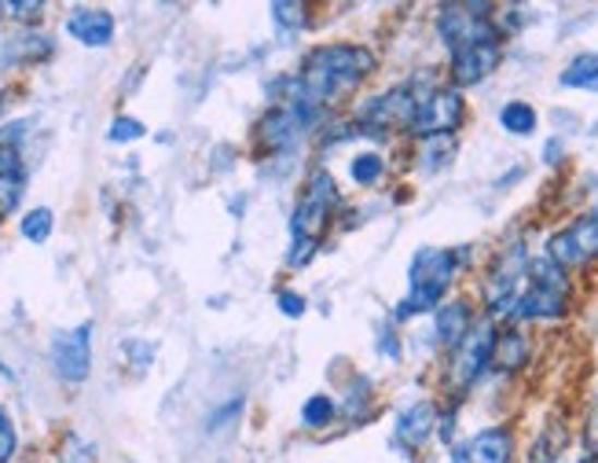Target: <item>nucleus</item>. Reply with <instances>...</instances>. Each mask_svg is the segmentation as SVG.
I'll return each instance as SVG.
<instances>
[{
  "instance_id": "f257e3e1",
  "label": "nucleus",
  "mask_w": 598,
  "mask_h": 463,
  "mask_svg": "<svg viewBox=\"0 0 598 463\" xmlns=\"http://www.w3.org/2000/svg\"><path fill=\"white\" fill-rule=\"evenodd\" d=\"M374 70V52L363 45H323L312 48L306 67H301V88L316 99V104H334V99L349 96L363 78Z\"/></svg>"
},
{
  "instance_id": "f03ea898",
  "label": "nucleus",
  "mask_w": 598,
  "mask_h": 463,
  "mask_svg": "<svg viewBox=\"0 0 598 463\" xmlns=\"http://www.w3.org/2000/svg\"><path fill=\"white\" fill-rule=\"evenodd\" d=\"M455 265H459V254H452V250L422 247L411 261V273H408L411 290H408V298L397 306V317L404 320L411 313H430V309L441 301L444 290L452 287Z\"/></svg>"
},
{
  "instance_id": "7ed1b4c3",
  "label": "nucleus",
  "mask_w": 598,
  "mask_h": 463,
  "mask_svg": "<svg viewBox=\"0 0 598 463\" xmlns=\"http://www.w3.org/2000/svg\"><path fill=\"white\" fill-rule=\"evenodd\" d=\"M525 276H529V287L518 295L511 313L518 320H554V317H562L565 313V298H570V280H565V269L554 265L551 258H536V261H529Z\"/></svg>"
},
{
  "instance_id": "20e7f679",
  "label": "nucleus",
  "mask_w": 598,
  "mask_h": 463,
  "mask_svg": "<svg viewBox=\"0 0 598 463\" xmlns=\"http://www.w3.org/2000/svg\"><path fill=\"white\" fill-rule=\"evenodd\" d=\"M489 4H444L438 15V29L452 52H463L470 45H500L495 26L489 19Z\"/></svg>"
},
{
  "instance_id": "39448f33",
  "label": "nucleus",
  "mask_w": 598,
  "mask_h": 463,
  "mask_svg": "<svg viewBox=\"0 0 598 463\" xmlns=\"http://www.w3.org/2000/svg\"><path fill=\"white\" fill-rule=\"evenodd\" d=\"M338 188H334V177L327 169H320V174H312L306 195H301V203L294 206V217H290V236L294 239H309V244H316L320 232L327 228V217L331 210L338 206Z\"/></svg>"
},
{
  "instance_id": "423d86ee",
  "label": "nucleus",
  "mask_w": 598,
  "mask_h": 463,
  "mask_svg": "<svg viewBox=\"0 0 598 463\" xmlns=\"http://www.w3.org/2000/svg\"><path fill=\"white\" fill-rule=\"evenodd\" d=\"M48 357H52L56 376L63 382H85L88 368H93V324L59 331Z\"/></svg>"
},
{
  "instance_id": "0eeeda50",
  "label": "nucleus",
  "mask_w": 598,
  "mask_h": 463,
  "mask_svg": "<svg viewBox=\"0 0 598 463\" xmlns=\"http://www.w3.org/2000/svg\"><path fill=\"white\" fill-rule=\"evenodd\" d=\"M459 122H463V96L455 93V88H430V93L419 99L411 133H419L426 140L452 136V129Z\"/></svg>"
},
{
  "instance_id": "6e6552de",
  "label": "nucleus",
  "mask_w": 598,
  "mask_h": 463,
  "mask_svg": "<svg viewBox=\"0 0 598 463\" xmlns=\"http://www.w3.org/2000/svg\"><path fill=\"white\" fill-rule=\"evenodd\" d=\"M492 342H495V328L492 320H481V324H470V331L463 335V342L455 346L452 357V382L455 390H466L474 379L489 368L492 360Z\"/></svg>"
},
{
  "instance_id": "1a4fd4ad",
  "label": "nucleus",
  "mask_w": 598,
  "mask_h": 463,
  "mask_svg": "<svg viewBox=\"0 0 598 463\" xmlns=\"http://www.w3.org/2000/svg\"><path fill=\"white\" fill-rule=\"evenodd\" d=\"M525 269H529V258H525V247H522V244L506 247L503 254H500V261L492 265L489 284H485V298H489L492 317H495V313H511V309H514V301H518V284H522Z\"/></svg>"
},
{
  "instance_id": "9d476101",
  "label": "nucleus",
  "mask_w": 598,
  "mask_h": 463,
  "mask_svg": "<svg viewBox=\"0 0 598 463\" xmlns=\"http://www.w3.org/2000/svg\"><path fill=\"white\" fill-rule=\"evenodd\" d=\"M426 93H419V82H408V85H397L390 88L386 96L371 99L368 107H363V122L371 129H411L415 122V110H419V99Z\"/></svg>"
},
{
  "instance_id": "9b49d317",
  "label": "nucleus",
  "mask_w": 598,
  "mask_h": 463,
  "mask_svg": "<svg viewBox=\"0 0 598 463\" xmlns=\"http://www.w3.org/2000/svg\"><path fill=\"white\" fill-rule=\"evenodd\" d=\"M547 258H551L559 269H576V265H587L591 258H598V221L581 217L576 225L562 228L559 236H551Z\"/></svg>"
},
{
  "instance_id": "f8f14e48",
  "label": "nucleus",
  "mask_w": 598,
  "mask_h": 463,
  "mask_svg": "<svg viewBox=\"0 0 598 463\" xmlns=\"http://www.w3.org/2000/svg\"><path fill=\"white\" fill-rule=\"evenodd\" d=\"M511 456L514 435L506 427H489L452 449V463H511Z\"/></svg>"
},
{
  "instance_id": "ddd939ff",
  "label": "nucleus",
  "mask_w": 598,
  "mask_h": 463,
  "mask_svg": "<svg viewBox=\"0 0 598 463\" xmlns=\"http://www.w3.org/2000/svg\"><path fill=\"white\" fill-rule=\"evenodd\" d=\"M301 126L298 115H294L290 107H272L268 115H261L258 129H253V140H258L261 151H268V155H279V151H290L298 144L301 136Z\"/></svg>"
},
{
  "instance_id": "4468645a",
  "label": "nucleus",
  "mask_w": 598,
  "mask_h": 463,
  "mask_svg": "<svg viewBox=\"0 0 598 463\" xmlns=\"http://www.w3.org/2000/svg\"><path fill=\"white\" fill-rule=\"evenodd\" d=\"M500 67V45H470L463 52H452V82L466 88L478 85Z\"/></svg>"
},
{
  "instance_id": "2eb2a0df",
  "label": "nucleus",
  "mask_w": 598,
  "mask_h": 463,
  "mask_svg": "<svg viewBox=\"0 0 598 463\" xmlns=\"http://www.w3.org/2000/svg\"><path fill=\"white\" fill-rule=\"evenodd\" d=\"M67 29L81 45L104 48V45H110V37H115V15L99 12V8H77V12L67 19Z\"/></svg>"
},
{
  "instance_id": "dca6fc26",
  "label": "nucleus",
  "mask_w": 598,
  "mask_h": 463,
  "mask_svg": "<svg viewBox=\"0 0 598 463\" xmlns=\"http://www.w3.org/2000/svg\"><path fill=\"white\" fill-rule=\"evenodd\" d=\"M433 427H438V408L430 405V401H415L411 408L400 412L397 419V441L408 449H419L426 438L433 435Z\"/></svg>"
},
{
  "instance_id": "f3484780",
  "label": "nucleus",
  "mask_w": 598,
  "mask_h": 463,
  "mask_svg": "<svg viewBox=\"0 0 598 463\" xmlns=\"http://www.w3.org/2000/svg\"><path fill=\"white\" fill-rule=\"evenodd\" d=\"M525 360H529V342H525L522 331H503V335H495L492 342V360L489 365L492 368H500V371H514V368H522Z\"/></svg>"
},
{
  "instance_id": "a211bd4d",
  "label": "nucleus",
  "mask_w": 598,
  "mask_h": 463,
  "mask_svg": "<svg viewBox=\"0 0 598 463\" xmlns=\"http://www.w3.org/2000/svg\"><path fill=\"white\" fill-rule=\"evenodd\" d=\"M470 331V306L466 301H448L438 309V342L441 346H459L463 335Z\"/></svg>"
},
{
  "instance_id": "6ab92c4d",
  "label": "nucleus",
  "mask_w": 598,
  "mask_h": 463,
  "mask_svg": "<svg viewBox=\"0 0 598 463\" xmlns=\"http://www.w3.org/2000/svg\"><path fill=\"white\" fill-rule=\"evenodd\" d=\"M48 52H52V41H48V37L26 34V37H12V41H8L4 59L8 63H37V59H45Z\"/></svg>"
},
{
  "instance_id": "aec40b11",
  "label": "nucleus",
  "mask_w": 598,
  "mask_h": 463,
  "mask_svg": "<svg viewBox=\"0 0 598 463\" xmlns=\"http://www.w3.org/2000/svg\"><path fill=\"white\" fill-rule=\"evenodd\" d=\"M565 88H598V52L576 56L570 67L562 70Z\"/></svg>"
},
{
  "instance_id": "412c9836",
  "label": "nucleus",
  "mask_w": 598,
  "mask_h": 463,
  "mask_svg": "<svg viewBox=\"0 0 598 463\" xmlns=\"http://www.w3.org/2000/svg\"><path fill=\"white\" fill-rule=\"evenodd\" d=\"M500 126L514 136H529L536 133V110L529 104H522V99H511V104L500 110Z\"/></svg>"
},
{
  "instance_id": "4be33fe9",
  "label": "nucleus",
  "mask_w": 598,
  "mask_h": 463,
  "mask_svg": "<svg viewBox=\"0 0 598 463\" xmlns=\"http://www.w3.org/2000/svg\"><path fill=\"white\" fill-rule=\"evenodd\" d=\"M382 169H386V163H382V155H374V151H363V155H357L349 163L352 180H357V185H363V188H371L374 180L382 177Z\"/></svg>"
},
{
  "instance_id": "5701e85b",
  "label": "nucleus",
  "mask_w": 598,
  "mask_h": 463,
  "mask_svg": "<svg viewBox=\"0 0 598 463\" xmlns=\"http://www.w3.org/2000/svg\"><path fill=\"white\" fill-rule=\"evenodd\" d=\"M19 232H23L29 244H45V239L52 236V210H45V206L29 210L23 217V225H19Z\"/></svg>"
},
{
  "instance_id": "b1692460",
  "label": "nucleus",
  "mask_w": 598,
  "mask_h": 463,
  "mask_svg": "<svg viewBox=\"0 0 598 463\" xmlns=\"http://www.w3.org/2000/svg\"><path fill=\"white\" fill-rule=\"evenodd\" d=\"M331 419H334V401L327 394H312L306 408H301V423L306 427H327Z\"/></svg>"
},
{
  "instance_id": "393cba45",
  "label": "nucleus",
  "mask_w": 598,
  "mask_h": 463,
  "mask_svg": "<svg viewBox=\"0 0 598 463\" xmlns=\"http://www.w3.org/2000/svg\"><path fill=\"white\" fill-rule=\"evenodd\" d=\"M23 191H26V177L23 174L0 177V217H8L19 203H23Z\"/></svg>"
},
{
  "instance_id": "a878e982",
  "label": "nucleus",
  "mask_w": 598,
  "mask_h": 463,
  "mask_svg": "<svg viewBox=\"0 0 598 463\" xmlns=\"http://www.w3.org/2000/svg\"><path fill=\"white\" fill-rule=\"evenodd\" d=\"M59 463H96V446L85 441L81 435H67L63 452H59Z\"/></svg>"
},
{
  "instance_id": "bb28decb",
  "label": "nucleus",
  "mask_w": 598,
  "mask_h": 463,
  "mask_svg": "<svg viewBox=\"0 0 598 463\" xmlns=\"http://www.w3.org/2000/svg\"><path fill=\"white\" fill-rule=\"evenodd\" d=\"M19 449V435H15V423L8 416L4 408H0V463H12Z\"/></svg>"
},
{
  "instance_id": "cd10ccee",
  "label": "nucleus",
  "mask_w": 598,
  "mask_h": 463,
  "mask_svg": "<svg viewBox=\"0 0 598 463\" xmlns=\"http://www.w3.org/2000/svg\"><path fill=\"white\" fill-rule=\"evenodd\" d=\"M115 144H129V140H140L144 136V122H136V118H115L110 122V133H107Z\"/></svg>"
},
{
  "instance_id": "c85d7f7f",
  "label": "nucleus",
  "mask_w": 598,
  "mask_h": 463,
  "mask_svg": "<svg viewBox=\"0 0 598 463\" xmlns=\"http://www.w3.org/2000/svg\"><path fill=\"white\" fill-rule=\"evenodd\" d=\"M272 15H276L279 26L298 29L301 23H306V4H272Z\"/></svg>"
},
{
  "instance_id": "c756f323",
  "label": "nucleus",
  "mask_w": 598,
  "mask_h": 463,
  "mask_svg": "<svg viewBox=\"0 0 598 463\" xmlns=\"http://www.w3.org/2000/svg\"><path fill=\"white\" fill-rule=\"evenodd\" d=\"M0 12L8 19H23V23H34L45 12V4H37V0H26V4H0Z\"/></svg>"
},
{
  "instance_id": "7c9ffc66",
  "label": "nucleus",
  "mask_w": 598,
  "mask_h": 463,
  "mask_svg": "<svg viewBox=\"0 0 598 463\" xmlns=\"http://www.w3.org/2000/svg\"><path fill=\"white\" fill-rule=\"evenodd\" d=\"M312 254H316V244H309V239H294V247H290V254H287V265L301 269Z\"/></svg>"
},
{
  "instance_id": "2f4dec72",
  "label": "nucleus",
  "mask_w": 598,
  "mask_h": 463,
  "mask_svg": "<svg viewBox=\"0 0 598 463\" xmlns=\"http://www.w3.org/2000/svg\"><path fill=\"white\" fill-rule=\"evenodd\" d=\"M276 306H279V313H287V317H301V313H306V298L294 295V290H279Z\"/></svg>"
},
{
  "instance_id": "473e14b6",
  "label": "nucleus",
  "mask_w": 598,
  "mask_h": 463,
  "mask_svg": "<svg viewBox=\"0 0 598 463\" xmlns=\"http://www.w3.org/2000/svg\"><path fill=\"white\" fill-rule=\"evenodd\" d=\"M8 174H23V166H19V151L0 140V177Z\"/></svg>"
},
{
  "instance_id": "72a5a7b5",
  "label": "nucleus",
  "mask_w": 598,
  "mask_h": 463,
  "mask_svg": "<svg viewBox=\"0 0 598 463\" xmlns=\"http://www.w3.org/2000/svg\"><path fill=\"white\" fill-rule=\"evenodd\" d=\"M0 110H4V88H0Z\"/></svg>"
},
{
  "instance_id": "f704fd0d",
  "label": "nucleus",
  "mask_w": 598,
  "mask_h": 463,
  "mask_svg": "<svg viewBox=\"0 0 598 463\" xmlns=\"http://www.w3.org/2000/svg\"><path fill=\"white\" fill-rule=\"evenodd\" d=\"M591 217H595V221H598V206H595V214H591Z\"/></svg>"
},
{
  "instance_id": "c9c22d12",
  "label": "nucleus",
  "mask_w": 598,
  "mask_h": 463,
  "mask_svg": "<svg viewBox=\"0 0 598 463\" xmlns=\"http://www.w3.org/2000/svg\"><path fill=\"white\" fill-rule=\"evenodd\" d=\"M581 463H591V460H581Z\"/></svg>"
}]
</instances>
